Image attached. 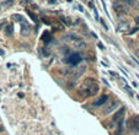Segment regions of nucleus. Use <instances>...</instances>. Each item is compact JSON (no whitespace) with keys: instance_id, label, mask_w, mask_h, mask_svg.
Instances as JSON below:
<instances>
[{"instance_id":"obj_5","label":"nucleus","mask_w":139,"mask_h":135,"mask_svg":"<svg viewBox=\"0 0 139 135\" xmlns=\"http://www.w3.org/2000/svg\"><path fill=\"white\" fill-rule=\"evenodd\" d=\"M108 101V96L107 95H102V96H100L96 101H94V107H101V106H103L106 102Z\"/></svg>"},{"instance_id":"obj_8","label":"nucleus","mask_w":139,"mask_h":135,"mask_svg":"<svg viewBox=\"0 0 139 135\" xmlns=\"http://www.w3.org/2000/svg\"><path fill=\"white\" fill-rule=\"evenodd\" d=\"M127 28H129V23H119L117 27L118 31H125Z\"/></svg>"},{"instance_id":"obj_19","label":"nucleus","mask_w":139,"mask_h":135,"mask_svg":"<svg viewBox=\"0 0 139 135\" xmlns=\"http://www.w3.org/2000/svg\"><path fill=\"white\" fill-rule=\"evenodd\" d=\"M0 132H3V127H0Z\"/></svg>"},{"instance_id":"obj_9","label":"nucleus","mask_w":139,"mask_h":135,"mask_svg":"<svg viewBox=\"0 0 139 135\" xmlns=\"http://www.w3.org/2000/svg\"><path fill=\"white\" fill-rule=\"evenodd\" d=\"M13 17H14V18H16L17 21H24V17H22L21 15H17V14H14V15H13Z\"/></svg>"},{"instance_id":"obj_16","label":"nucleus","mask_w":139,"mask_h":135,"mask_svg":"<svg viewBox=\"0 0 139 135\" xmlns=\"http://www.w3.org/2000/svg\"><path fill=\"white\" fill-rule=\"evenodd\" d=\"M9 4H13V1H5L4 5H9Z\"/></svg>"},{"instance_id":"obj_13","label":"nucleus","mask_w":139,"mask_h":135,"mask_svg":"<svg viewBox=\"0 0 139 135\" xmlns=\"http://www.w3.org/2000/svg\"><path fill=\"white\" fill-rule=\"evenodd\" d=\"M98 20H100V22H101V23H102V26H103V27H105V30H108V27H107V25H106V23H105V21H103V20H102V18H98Z\"/></svg>"},{"instance_id":"obj_4","label":"nucleus","mask_w":139,"mask_h":135,"mask_svg":"<svg viewBox=\"0 0 139 135\" xmlns=\"http://www.w3.org/2000/svg\"><path fill=\"white\" fill-rule=\"evenodd\" d=\"M118 107H119V102H118V101H112L111 103L103 109V114H106V116L110 114V113H112L113 111H116Z\"/></svg>"},{"instance_id":"obj_12","label":"nucleus","mask_w":139,"mask_h":135,"mask_svg":"<svg viewBox=\"0 0 139 135\" xmlns=\"http://www.w3.org/2000/svg\"><path fill=\"white\" fill-rule=\"evenodd\" d=\"M125 90H127V92L130 95V96H133V92H132V90H130V87L128 86V85H125Z\"/></svg>"},{"instance_id":"obj_10","label":"nucleus","mask_w":139,"mask_h":135,"mask_svg":"<svg viewBox=\"0 0 139 135\" xmlns=\"http://www.w3.org/2000/svg\"><path fill=\"white\" fill-rule=\"evenodd\" d=\"M28 14H30V16H31L32 18H33V21H35V22H37V21H38V18H37V16L35 15L33 12H31V11H28Z\"/></svg>"},{"instance_id":"obj_18","label":"nucleus","mask_w":139,"mask_h":135,"mask_svg":"<svg viewBox=\"0 0 139 135\" xmlns=\"http://www.w3.org/2000/svg\"><path fill=\"white\" fill-rule=\"evenodd\" d=\"M137 55H138V57H139V49H138V50H137Z\"/></svg>"},{"instance_id":"obj_3","label":"nucleus","mask_w":139,"mask_h":135,"mask_svg":"<svg viewBox=\"0 0 139 135\" xmlns=\"http://www.w3.org/2000/svg\"><path fill=\"white\" fill-rule=\"evenodd\" d=\"M128 127L132 132L134 133H139V116H134L132 117L129 122H128Z\"/></svg>"},{"instance_id":"obj_11","label":"nucleus","mask_w":139,"mask_h":135,"mask_svg":"<svg viewBox=\"0 0 139 135\" xmlns=\"http://www.w3.org/2000/svg\"><path fill=\"white\" fill-rule=\"evenodd\" d=\"M6 34H10V33H13V26H8V28H6Z\"/></svg>"},{"instance_id":"obj_14","label":"nucleus","mask_w":139,"mask_h":135,"mask_svg":"<svg viewBox=\"0 0 139 135\" xmlns=\"http://www.w3.org/2000/svg\"><path fill=\"white\" fill-rule=\"evenodd\" d=\"M138 30H139V27H135V28H133V30L130 31V32H128V33H129V34H132V33H135V32H137Z\"/></svg>"},{"instance_id":"obj_7","label":"nucleus","mask_w":139,"mask_h":135,"mask_svg":"<svg viewBox=\"0 0 139 135\" xmlns=\"http://www.w3.org/2000/svg\"><path fill=\"white\" fill-rule=\"evenodd\" d=\"M21 34H24V36H28L30 34V27H28L27 23H22V26H21Z\"/></svg>"},{"instance_id":"obj_2","label":"nucleus","mask_w":139,"mask_h":135,"mask_svg":"<svg viewBox=\"0 0 139 135\" xmlns=\"http://www.w3.org/2000/svg\"><path fill=\"white\" fill-rule=\"evenodd\" d=\"M83 60V58H81V55L79 54V53H70L69 55L65 58V63H69V64H71V65H78L80 61Z\"/></svg>"},{"instance_id":"obj_6","label":"nucleus","mask_w":139,"mask_h":135,"mask_svg":"<svg viewBox=\"0 0 139 135\" xmlns=\"http://www.w3.org/2000/svg\"><path fill=\"white\" fill-rule=\"evenodd\" d=\"M113 7L117 11H122V12H127L128 11V7L125 6L123 2H113Z\"/></svg>"},{"instance_id":"obj_15","label":"nucleus","mask_w":139,"mask_h":135,"mask_svg":"<svg viewBox=\"0 0 139 135\" xmlns=\"http://www.w3.org/2000/svg\"><path fill=\"white\" fill-rule=\"evenodd\" d=\"M97 45L100 47V48H101V49H102V50L105 49V47H103V44H102V43H100V42H98V43H97Z\"/></svg>"},{"instance_id":"obj_1","label":"nucleus","mask_w":139,"mask_h":135,"mask_svg":"<svg viewBox=\"0 0 139 135\" xmlns=\"http://www.w3.org/2000/svg\"><path fill=\"white\" fill-rule=\"evenodd\" d=\"M98 89H100V87H98L97 82H96L94 79L89 77V79H86L83 84L80 85L78 92H79L80 96H83L85 98H89V97H91V96H95L98 92Z\"/></svg>"},{"instance_id":"obj_17","label":"nucleus","mask_w":139,"mask_h":135,"mask_svg":"<svg viewBox=\"0 0 139 135\" xmlns=\"http://www.w3.org/2000/svg\"><path fill=\"white\" fill-rule=\"evenodd\" d=\"M135 22H137V25L139 26V17H135Z\"/></svg>"}]
</instances>
